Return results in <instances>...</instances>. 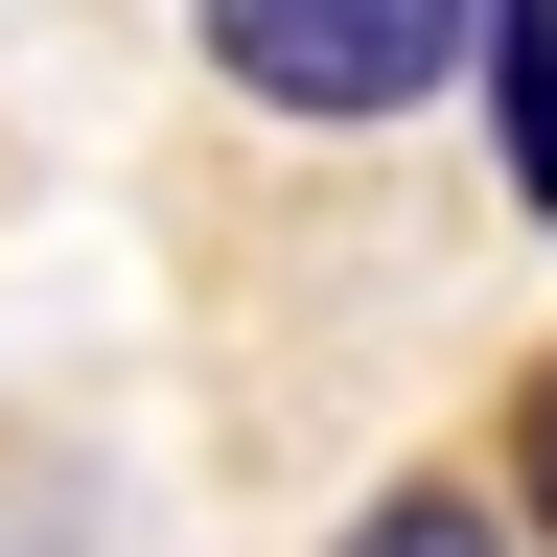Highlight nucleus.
Listing matches in <instances>:
<instances>
[{"instance_id":"nucleus-3","label":"nucleus","mask_w":557,"mask_h":557,"mask_svg":"<svg viewBox=\"0 0 557 557\" xmlns=\"http://www.w3.org/2000/svg\"><path fill=\"white\" fill-rule=\"evenodd\" d=\"M348 557H511V511H487V487H372Z\"/></svg>"},{"instance_id":"nucleus-4","label":"nucleus","mask_w":557,"mask_h":557,"mask_svg":"<svg viewBox=\"0 0 557 557\" xmlns=\"http://www.w3.org/2000/svg\"><path fill=\"white\" fill-rule=\"evenodd\" d=\"M487 511H534V534H557V372L511 395V487H487Z\"/></svg>"},{"instance_id":"nucleus-1","label":"nucleus","mask_w":557,"mask_h":557,"mask_svg":"<svg viewBox=\"0 0 557 557\" xmlns=\"http://www.w3.org/2000/svg\"><path fill=\"white\" fill-rule=\"evenodd\" d=\"M465 47V0H209V70L256 116H418Z\"/></svg>"},{"instance_id":"nucleus-2","label":"nucleus","mask_w":557,"mask_h":557,"mask_svg":"<svg viewBox=\"0 0 557 557\" xmlns=\"http://www.w3.org/2000/svg\"><path fill=\"white\" fill-rule=\"evenodd\" d=\"M465 70H487V139H511V186L557 209V0H465Z\"/></svg>"}]
</instances>
